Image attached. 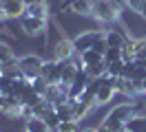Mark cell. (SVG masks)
<instances>
[{
	"label": "cell",
	"mask_w": 146,
	"mask_h": 132,
	"mask_svg": "<svg viewBox=\"0 0 146 132\" xmlns=\"http://www.w3.org/2000/svg\"><path fill=\"white\" fill-rule=\"evenodd\" d=\"M137 114V106L131 104V101H126V104H117L115 108H111V112L104 117V125L106 128H111L113 132H122L124 128H126V121L131 119V117H135Z\"/></svg>",
	"instance_id": "6da1fadb"
},
{
	"label": "cell",
	"mask_w": 146,
	"mask_h": 132,
	"mask_svg": "<svg viewBox=\"0 0 146 132\" xmlns=\"http://www.w3.org/2000/svg\"><path fill=\"white\" fill-rule=\"evenodd\" d=\"M93 16L98 18L102 24H111V22H115V20L122 18L117 11L109 5V0H95V2H93Z\"/></svg>",
	"instance_id": "7a4b0ae2"
},
{
	"label": "cell",
	"mask_w": 146,
	"mask_h": 132,
	"mask_svg": "<svg viewBox=\"0 0 146 132\" xmlns=\"http://www.w3.org/2000/svg\"><path fill=\"white\" fill-rule=\"evenodd\" d=\"M75 55H78V53H75V44H73V40L60 35L58 42L53 44V60L55 62H64V60H73Z\"/></svg>",
	"instance_id": "3957f363"
},
{
	"label": "cell",
	"mask_w": 146,
	"mask_h": 132,
	"mask_svg": "<svg viewBox=\"0 0 146 132\" xmlns=\"http://www.w3.org/2000/svg\"><path fill=\"white\" fill-rule=\"evenodd\" d=\"M100 37H104V33H102V31H82V33H78L75 37H73L75 53L80 55V53H84V51H89V49H93V46H95V42H98Z\"/></svg>",
	"instance_id": "277c9868"
},
{
	"label": "cell",
	"mask_w": 146,
	"mask_h": 132,
	"mask_svg": "<svg viewBox=\"0 0 146 132\" xmlns=\"http://www.w3.org/2000/svg\"><path fill=\"white\" fill-rule=\"evenodd\" d=\"M42 64H44V62L40 60L38 55H33V53H29V55H22V57H20V68H22V75H25L29 81H31V79H36L38 75H40Z\"/></svg>",
	"instance_id": "5b68a950"
},
{
	"label": "cell",
	"mask_w": 146,
	"mask_h": 132,
	"mask_svg": "<svg viewBox=\"0 0 146 132\" xmlns=\"http://www.w3.org/2000/svg\"><path fill=\"white\" fill-rule=\"evenodd\" d=\"M20 26H22L25 35L36 37V35H42L46 31V20H42V18H33V16H25L22 20H20Z\"/></svg>",
	"instance_id": "8992f818"
},
{
	"label": "cell",
	"mask_w": 146,
	"mask_h": 132,
	"mask_svg": "<svg viewBox=\"0 0 146 132\" xmlns=\"http://www.w3.org/2000/svg\"><path fill=\"white\" fill-rule=\"evenodd\" d=\"M2 9L7 13V20H22L27 16L25 0H7V2H2Z\"/></svg>",
	"instance_id": "52a82bcc"
},
{
	"label": "cell",
	"mask_w": 146,
	"mask_h": 132,
	"mask_svg": "<svg viewBox=\"0 0 146 132\" xmlns=\"http://www.w3.org/2000/svg\"><path fill=\"white\" fill-rule=\"evenodd\" d=\"M40 77L46 79V84L51 86V84H60V79H62V75H60V62H44L42 64V68H40Z\"/></svg>",
	"instance_id": "ba28073f"
},
{
	"label": "cell",
	"mask_w": 146,
	"mask_h": 132,
	"mask_svg": "<svg viewBox=\"0 0 146 132\" xmlns=\"http://www.w3.org/2000/svg\"><path fill=\"white\" fill-rule=\"evenodd\" d=\"M60 11H62V13L71 11L75 16H93V2L91 0H73L71 5H62Z\"/></svg>",
	"instance_id": "9c48e42d"
},
{
	"label": "cell",
	"mask_w": 146,
	"mask_h": 132,
	"mask_svg": "<svg viewBox=\"0 0 146 132\" xmlns=\"http://www.w3.org/2000/svg\"><path fill=\"white\" fill-rule=\"evenodd\" d=\"M128 37H131V35H128L124 29H109V31L104 33V40H106V46H109V49H122V46L126 44Z\"/></svg>",
	"instance_id": "30bf717a"
},
{
	"label": "cell",
	"mask_w": 146,
	"mask_h": 132,
	"mask_svg": "<svg viewBox=\"0 0 146 132\" xmlns=\"http://www.w3.org/2000/svg\"><path fill=\"white\" fill-rule=\"evenodd\" d=\"M95 99H98V106H106V104H111V101L115 99V88L111 84L109 75H104V81H102V86H100V90H98Z\"/></svg>",
	"instance_id": "8fae6325"
},
{
	"label": "cell",
	"mask_w": 146,
	"mask_h": 132,
	"mask_svg": "<svg viewBox=\"0 0 146 132\" xmlns=\"http://www.w3.org/2000/svg\"><path fill=\"white\" fill-rule=\"evenodd\" d=\"M2 75H7L11 79H27L22 75V68H20V57H11V60L5 62V66H2Z\"/></svg>",
	"instance_id": "7c38bea8"
},
{
	"label": "cell",
	"mask_w": 146,
	"mask_h": 132,
	"mask_svg": "<svg viewBox=\"0 0 146 132\" xmlns=\"http://www.w3.org/2000/svg\"><path fill=\"white\" fill-rule=\"evenodd\" d=\"M111 84L115 88V93H122V95H126V97L135 95L133 86H131V79H126V77H111Z\"/></svg>",
	"instance_id": "4fadbf2b"
},
{
	"label": "cell",
	"mask_w": 146,
	"mask_h": 132,
	"mask_svg": "<svg viewBox=\"0 0 146 132\" xmlns=\"http://www.w3.org/2000/svg\"><path fill=\"white\" fill-rule=\"evenodd\" d=\"M100 62H104V55L98 53V51H93V49L80 53V64H82L84 68H86V66H93V64H100Z\"/></svg>",
	"instance_id": "5bb4252c"
},
{
	"label": "cell",
	"mask_w": 146,
	"mask_h": 132,
	"mask_svg": "<svg viewBox=\"0 0 146 132\" xmlns=\"http://www.w3.org/2000/svg\"><path fill=\"white\" fill-rule=\"evenodd\" d=\"M73 104V119L75 121H82V119H86L89 114H91V106L89 104H84V101H80V99H75V101H71Z\"/></svg>",
	"instance_id": "9a60e30c"
},
{
	"label": "cell",
	"mask_w": 146,
	"mask_h": 132,
	"mask_svg": "<svg viewBox=\"0 0 146 132\" xmlns=\"http://www.w3.org/2000/svg\"><path fill=\"white\" fill-rule=\"evenodd\" d=\"M55 114H58V119L60 121H75L73 119V104L71 101H64V104H58L55 106Z\"/></svg>",
	"instance_id": "2e32d148"
},
{
	"label": "cell",
	"mask_w": 146,
	"mask_h": 132,
	"mask_svg": "<svg viewBox=\"0 0 146 132\" xmlns=\"http://www.w3.org/2000/svg\"><path fill=\"white\" fill-rule=\"evenodd\" d=\"M126 130L131 132H146V114H135L126 121Z\"/></svg>",
	"instance_id": "e0dca14e"
},
{
	"label": "cell",
	"mask_w": 146,
	"mask_h": 132,
	"mask_svg": "<svg viewBox=\"0 0 146 132\" xmlns=\"http://www.w3.org/2000/svg\"><path fill=\"white\" fill-rule=\"evenodd\" d=\"M27 16H33V18H42V20H46V18H49V7H46V2H38V5L27 7Z\"/></svg>",
	"instance_id": "ac0fdd59"
},
{
	"label": "cell",
	"mask_w": 146,
	"mask_h": 132,
	"mask_svg": "<svg viewBox=\"0 0 146 132\" xmlns=\"http://www.w3.org/2000/svg\"><path fill=\"white\" fill-rule=\"evenodd\" d=\"M27 132H51V130H49V125H46L44 119L33 117V119H29V121H27Z\"/></svg>",
	"instance_id": "d6986e66"
},
{
	"label": "cell",
	"mask_w": 146,
	"mask_h": 132,
	"mask_svg": "<svg viewBox=\"0 0 146 132\" xmlns=\"http://www.w3.org/2000/svg\"><path fill=\"white\" fill-rule=\"evenodd\" d=\"M42 119L46 121V125H49V130H51V132H58L60 123H62L60 119H58V114H55V108H53V110H49V112H46L44 117H42Z\"/></svg>",
	"instance_id": "ffe728a7"
},
{
	"label": "cell",
	"mask_w": 146,
	"mask_h": 132,
	"mask_svg": "<svg viewBox=\"0 0 146 132\" xmlns=\"http://www.w3.org/2000/svg\"><path fill=\"white\" fill-rule=\"evenodd\" d=\"M124 64H126L124 60H117V62H113V64H109L106 75H109V77H122V73H124Z\"/></svg>",
	"instance_id": "44dd1931"
},
{
	"label": "cell",
	"mask_w": 146,
	"mask_h": 132,
	"mask_svg": "<svg viewBox=\"0 0 146 132\" xmlns=\"http://www.w3.org/2000/svg\"><path fill=\"white\" fill-rule=\"evenodd\" d=\"M106 64L104 62H100V64H93V66H86V73L91 75V79H95V77H102V75H106Z\"/></svg>",
	"instance_id": "7402d4cb"
},
{
	"label": "cell",
	"mask_w": 146,
	"mask_h": 132,
	"mask_svg": "<svg viewBox=\"0 0 146 132\" xmlns=\"http://www.w3.org/2000/svg\"><path fill=\"white\" fill-rule=\"evenodd\" d=\"M122 60V49H106V53H104V64L109 66V64H113V62Z\"/></svg>",
	"instance_id": "603a6c76"
},
{
	"label": "cell",
	"mask_w": 146,
	"mask_h": 132,
	"mask_svg": "<svg viewBox=\"0 0 146 132\" xmlns=\"http://www.w3.org/2000/svg\"><path fill=\"white\" fill-rule=\"evenodd\" d=\"M31 88L36 90L38 95H42V97H44V93H46V88H49V84H46V79H42L40 75H38L36 79H31Z\"/></svg>",
	"instance_id": "cb8c5ba5"
},
{
	"label": "cell",
	"mask_w": 146,
	"mask_h": 132,
	"mask_svg": "<svg viewBox=\"0 0 146 132\" xmlns=\"http://www.w3.org/2000/svg\"><path fill=\"white\" fill-rule=\"evenodd\" d=\"M11 88H13V79L0 75V95H11Z\"/></svg>",
	"instance_id": "d4e9b609"
},
{
	"label": "cell",
	"mask_w": 146,
	"mask_h": 132,
	"mask_svg": "<svg viewBox=\"0 0 146 132\" xmlns=\"http://www.w3.org/2000/svg\"><path fill=\"white\" fill-rule=\"evenodd\" d=\"M58 132H82L80 130V121H64V123H60Z\"/></svg>",
	"instance_id": "484cf974"
},
{
	"label": "cell",
	"mask_w": 146,
	"mask_h": 132,
	"mask_svg": "<svg viewBox=\"0 0 146 132\" xmlns=\"http://www.w3.org/2000/svg\"><path fill=\"white\" fill-rule=\"evenodd\" d=\"M124 2H126V9L133 11V13H139L146 5V0H124Z\"/></svg>",
	"instance_id": "4316f807"
},
{
	"label": "cell",
	"mask_w": 146,
	"mask_h": 132,
	"mask_svg": "<svg viewBox=\"0 0 146 132\" xmlns=\"http://www.w3.org/2000/svg\"><path fill=\"white\" fill-rule=\"evenodd\" d=\"M13 57V51H11V46L7 42H0V60L2 62H7V60H11Z\"/></svg>",
	"instance_id": "83f0119b"
},
{
	"label": "cell",
	"mask_w": 146,
	"mask_h": 132,
	"mask_svg": "<svg viewBox=\"0 0 146 132\" xmlns=\"http://www.w3.org/2000/svg\"><path fill=\"white\" fill-rule=\"evenodd\" d=\"M95 130H98V132H113V130H111V128H106V125H104V123H100V125H98V128H95Z\"/></svg>",
	"instance_id": "f1b7e54d"
},
{
	"label": "cell",
	"mask_w": 146,
	"mask_h": 132,
	"mask_svg": "<svg viewBox=\"0 0 146 132\" xmlns=\"http://www.w3.org/2000/svg\"><path fill=\"white\" fill-rule=\"evenodd\" d=\"M7 20V13H5V9H2V5H0V22H5Z\"/></svg>",
	"instance_id": "f546056e"
},
{
	"label": "cell",
	"mask_w": 146,
	"mask_h": 132,
	"mask_svg": "<svg viewBox=\"0 0 146 132\" xmlns=\"http://www.w3.org/2000/svg\"><path fill=\"white\" fill-rule=\"evenodd\" d=\"M38 2H44V0H25V5L31 7V5H38Z\"/></svg>",
	"instance_id": "4dcf8cb0"
},
{
	"label": "cell",
	"mask_w": 146,
	"mask_h": 132,
	"mask_svg": "<svg viewBox=\"0 0 146 132\" xmlns=\"http://www.w3.org/2000/svg\"><path fill=\"white\" fill-rule=\"evenodd\" d=\"M139 16H142V18H146V5H144V9L139 11Z\"/></svg>",
	"instance_id": "1f68e13d"
},
{
	"label": "cell",
	"mask_w": 146,
	"mask_h": 132,
	"mask_svg": "<svg viewBox=\"0 0 146 132\" xmlns=\"http://www.w3.org/2000/svg\"><path fill=\"white\" fill-rule=\"evenodd\" d=\"M82 132H98V130H95V128H84Z\"/></svg>",
	"instance_id": "d6a6232c"
},
{
	"label": "cell",
	"mask_w": 146,
	"mask_h": 132,
	"mask_svg": "<svg viewBox=\"0 0 146 132\" xmlns=\"http://www.w3.org/2000/svg\"><path fill=\"white\" fill-rule=\"evenodd\" d=\"M2 66H5V62L0 60V75H2Z\"/></svg>",
	"instance_id": "836d02e7"
},
{
	"label": "cell",
	"mask_w": 146,
	"mask_h": 132,
	"mask_svg": "<svg viewBox=\"0 0 146 132\" xmlns=\"http://www.w3.org/2000/svg\"><path fill=\"white\" fill-rule=\"evenodd\" d=\"M122 132H131V130H126V128H124V130H122Z\"/></svg>",
	"instance_id": "e575fe53"
},
{
	"label": "cell",
	"mask_w": 146,
	"mask_h": 132,
	"mask_svg": "<svg viewBox=\"0 0 146 132\" xmlns=\"http://www.w3.org/2000/svg\"><path fill=\"white\" fill-rule=\"evenodd\" d=\"M144 88H146V79H144Z\"/></svg>",
	"instance_id": "d590c367"
},
{
	"label": "cell",
	"mask_w": 146,
	"mask_h": 132,
	"mask_svg": "<svg viewBox=\"0 0 146 132\" xmlns=\"http://www.w3.org/2000/svg\"><path fill=\"white\" fill-rule=\"evenodd\" d=\"M0 2H7V0H0Z\"/></svg>",
	"instance_id": "8d00e7d4"
},
{
	"label": "cell",
	"mask_w": 146,
	"mask_h": 132,
	"mask_svg": "<svg viewBox=\"0 0 146 132\" xmlns=\"http://www.w3.org/2000/svg\"><path fill=\"white\" fill-rule=\"evenodd\" d=\"M0 5H2V2H0Z\"/></svg>",
	"instance_id": "74e56055"
},
{
	"label": "cell",
	"mask_w": 146,
	"mask_h": 132,
	"mask_svg": "<svg viewBox=\"0 0 146 132\" xmlns=\"http://www.w3.org/2000/svg\"><path fill=\"white\" fill-rule=\"evenodd\" d=\"M25 132H27V130H25Z\"/></svg>",
	"instance_id": "f35d334b"
}]
</instances>
